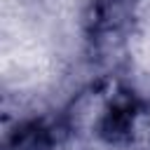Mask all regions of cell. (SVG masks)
Listing matches in <instances>:
<instances>
[{
	"instance_id": "obj_1",
	"label": "cell",
	"mask_w": 150,
	"mask_h": 150,
	"mask_svg": "<svg viewBox=\"0 0 150 150\" xmlns=\"http://www.w3.org/2000/svg\"><path fill=\"white\" fill-rule=\"evenodd\" d=\"M143 115V103L131 91H117L105 103V110L98 120V134L108 143H127L138 129Z\"/></svg>"
},
{
	"instance_id": "obj_2",
	"label": "cell",
	"mask_w": 150,
	"mask_h": 150,
	"mask_svg": "<svg viewBox=\"0 0 150 150\" xmlns=\"http://www.w3.org/2000/svg\"><path fill=\"white\" fill-rule=\"evenodd\" d=\"M134 5L136 0H91L84 16L89 40L108 42L120 38L134 16Z\"/></svg>"
},
{
	"instance_id": "obj_3",
	"label": "cell",
	"mask_w": 150,
	"mask_h": 150,
	"mask_svg": "<svg viewBox=\"0 0 150 150\" xmlns=\"http://www.w3.org/2000/svg\"><path fill=\"white\" fill-rule=\"evenodd\" d=\"M68 131L66 122L52 120H26L9 131L5 150H52Z\"/></svg>"
}]
</instances>
